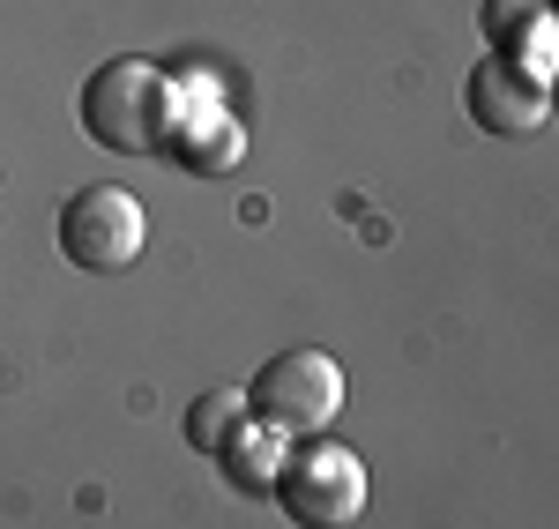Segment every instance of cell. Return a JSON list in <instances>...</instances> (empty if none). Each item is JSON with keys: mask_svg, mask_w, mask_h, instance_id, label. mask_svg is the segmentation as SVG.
I'll return each mask as SVG.
<instances>
[{"mask_svg": "<svg viewBox=\"0 0 559 529\" xmlns=\"http://www.w3.org/2000/svg\"><path fill=\"white\" fill-rule=\"evenodd\" d=\"M173 105L179 89L165 68H150V60H105V68H90L83 97H75V112H83V134L97 149H112V157H142V149H165L173 142Z\"/></svg>", "mask_w": 559, "mask_h": 529, "instance_id": "1", "label": "cell"}, {"mask_svg": "<svg viewBox=\"0 0 559 529\" xmlns=\"http://www.w3.org/2000/svg\"><path fill=\"white\" fill-rule=\"evenodd\" d=\"M269 500L299 529H344L366 515V462L350 447L321 441V433H299V441L284 447V462H276Z\"/></svg>", "mask_w": 559, "mask_h": 529, "instance_id": "2", "label": "cell"}, {"mask_svg": "<svg viewBox=\"0 0 559 529\" xmlns=\"http://www.w3.org/2000/svg\"><path fill=\"white\" fill-rule=\"evenodd\" d=\"M239 396H247V418L276 425L284 441H299V433H321V425L344 410V365L329 351H306L299 344V351L269 358Z\"/></svg>", "mask_w": 559, "mask_h": 529, "instance_id": "3", "label": "cell"}, {"mask_svg": "<svg viewBox=\"0 0 559 529\" xmlns=\"http://www.w3.org/2000/svg\"><path fill=\"white\" fill-rule=\"evenodd\" d=\"M142 247H150V217H142V202H134L128 187H83L60 209V254L75 268L112 276V268L142 262Z\"/></svg>", "mask_w": 559, "mask_h": 529, "instance_id": "4", "label": "cell"}, {"mask_svg": "<svg viewBox=\"0 0 559 529\" xmlns=\"http://www.w3.org/2000/svg\"><path fill=\"white\" fill-rule=\"evenodd\" d=\"M463 105H471V120L485 134L522 142V134H537L552 120V75L522 68L515 52H485L471 68V83H463Z\"/></svg>", "mask_w": 559, "mask_h": 529, "instance_id": "5", "label": "cell"}, {"mask_svg": "<svg viewBox=\"0 0 559 529\" xmlns=\"http://www.w3.org/2000/svg\"><path fill=\"white\" fill-rule=\"evenodd\" d=\"M492 52H515L522 68L552 75V0H485Z\"/></svg>", "mask_w": 559, "mask_h": 529, "instance_id": "6", "label": "cell"}, {"mask_svg": "<svg viewBox=\"0 0 559 529\" xmlns=\"http://www.w3.org/2000/svg\"><path fill=\"white\" fill-rule=\"evenodd\" d=\"M284 433H276V425H261V418H239V425H231V441L216 447L210 462L216 470H224V485L231 492H247V500H261V492L276 485V462H284Z\"/></svg>", "mask_w": 559, "mask_h": 529, "instance_id": "7", "label": "cell"}, {"mask_svg": "<svg viewBox=\"0 0 559 529\" xmlns=\"http://www.w3.org/2000/svg\"><path fill=\"white\" fill-rule=\"evenodd\" d=\"M239 418H247V396H239V388H210V396L187 410V441L202 447V455H216V447L231 441Z\"/></svg>", "mask_w": 559, "mask_h": 529, "instance_id": "8", "label": "cell"}]
</instances>
